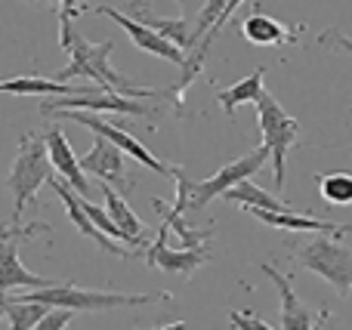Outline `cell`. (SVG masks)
I'll use <instances>...</instances> for the list:
<instances>
[{"mask_svg": "<svg viewBox=\"0 0 352 330\" xmlns=\"http://www.w3.org/2000/svg\"><path fill=\"white\" fill-rule=\"evenodd\" d=\"M111 49H115V40L90 43L84 34L74 31L72 43H68V49H65V53L72 56V62H68V68L56 71L53 80L56 84H68L72 78H90L102 93L127 96V99H136V102H140V99H152L155 96L152 86L133 84V80H127L124 74H118L115 68H111V62H109Z\"/></svg>", "mask_w": 352, "mask_h": 330, "instance_id": "obj_1", "label": "cell"}, {"mask_svg": "<svg viewBox=\"0 0 352 330\" xmlns=\"http://www.w3.org/2000/svg\"><path fill=\"white\" fill-rule=\"evenodd\" d=\"M269 158H272V154H269V148L260 145V148H254V152H248L244 158L226 164L223 170H217L213 176L198 179V182H195V179H188L182 167H176L173 182L179 185V191H176L173 207H167V210L176 213V216H182V213H195V210L207 207L213 198H223L226 191H232L235 185L250 182V176H254V173H260L263 164H266Z\"/></svg>", "mask_w": 352, "mask_h": 330, "instance_id": "obj_2", "label": "cell"}, {"mask_svg": "<svg viewBox=\"0 0 352 330\" xmlns=\"http://www.w3.org/2000/svg\"><path fill=\"white\" fill-rule=\"evenodd\" d=\"M291 257L300 269L334 284L340 296H352V241H340V235H306Z\"/></svg>", "mask_w": 352, "mask_h": 330, "instance_id": "obj_3", "label": "cell"}, {"mask_svg": "<svg viewBox=\"0 0 352 330\" xmlns=\"http://www.w3.org/2000/svg\"><path fill=\"white\" fill-rule=\"evenodd\" d=\"M16 300H28V303H41L47 309H68V312H105V309H124V306H148L155 300H170L167 290L161 294H115V290H84L74 284L62 281L53 287L43 290H31L25 296Z\"/></svg>", "mask_w": 352, "mask_h": 330, "instance_id": "obj_4", "label": "cell"}, {"mask_svg": "<svg viewBox=\"0 0 352 330\" xmlns=\"http://www.w3.org/2000/svg\"><path fill=\"white\" fill-rule=\"evenodd\" d=\"M53 179V164H50L47 154V142L37 133H25L22 142H19V154L10 167V176H6V185H10L12 198V220L10 226H22V213L28 204L37 201V189L43 182Z\"/></svg>", "mask_w": 352, "mask_h": 330, "instance_id": "obj_5", "label": "cell"}, {"mask_svg": "<svg viewBox=\"0 0 352 330\" xmlns=\"http://www.w3.org/2000/svg\"><path fill=\"white\" fill-rule=\"evenodd\" d=\"M256 117H260V130H263V145L269 148L275 164V185H285V167H287V152L291 145L300 139V121L291 117L285 108L278 105V99L263 93L256 99Z\"/></svg>", "mask_w": 352, "mask_h": 330, "instance_id": "obj_6", "label": "cell"}, {"mask_svg": "<svg viewBox=\"0 0 352 330\" xmlns=\"http://www.w3.org/2000/svg\"><path fill=\"white\" fill-rule=\"evenodd\" d=\"M56 121H65V123H84L87 130H93V133L99 136V139H109L115 148H121L127 158H133L136 164H142V167H152L155 173H161V176H176V167L170 164H164L161 158H155L152 152H148L146 145H142L140 139H136L133 133H127L124 127H118V123H111L109 117H102V115H90V111H56Z\"/></svg>", "mask_w": 352, "mask_h": 330, "instance_id": "obj_7", "label": "cell"}, {"mask_svg": "<svg viewBox=\"0 0 352 330\" xmlns=\"http://www.w3.org/2000/svg\"><path fill=\"white\" fill-rule=\"evenodd\" d=\"M43 115H56V111H90V115H102V111H111V115H133V117H148L152 108L136 99L127 96H115V93H105V96H65V99H47L41 105Z\"/></svg>", "mask_w": 352, "mask_h": 330, "instance_id": "obj_8", "label": "cell"}, {"mask_svg": "<svg viewBox=\"0 0 352 330\" xmlns=\"http://www.w3.org/2000/svg\"><path fill=\"white\" fill-rule=\"evenodd\" d=\"M167 235H170V226L167 222H161V232L158 238H155V244H148L146 250V263L152 266V269H161V272H179V275H195V269H201V266L210 259V244L204 247H192V250H176V247L167 244Z\"/></svg>", "mask_w": 352, "mask_h": 330, "instance_id": "obj_9", "label": "cell"}, {"mask_svg": "<svg viewBox=\"0 0 352 330\" xmlns=\"http://www.w3.org/2000/svg\"><path fill=\"white\" fill-rule=\"evenodd\" d=\"M80 170H84V176H96L99 185H111L115 191H127L130 189L124 152L111 145L109 139H99L96 136L93 148L80 158Z\"/></svg>", "mask_w": 352, "mask_h": 330, "instance_id": "obj_10", "label": "cell"}, {"mask_svg": "<svg viewBox=\"0 0 352 330\" xmlns=\"http://www.w3.org/2000/svg\"><path fill=\"white\" fill-rule=\"evenodd\" d=\"M43 142H47L50 164H53V170L59 173L56 179H59V182H65L74 195H80L87 201V198L93 195L90 179L84 176V170H80V161H78V154H74L72 142H68L65 133H62V127H50L47 136H43Z\"/></svg>", "mask_w": 352, "mask_h": 330, "instance_id": "obj_11", "label": "cell"}, {"mask_svg": "<svg viewBox=\"0 0 352 330\" xmlns=\"http://www.w3.org/2000/svg\"><path fill=\"white\" fill-rule=\"evenodd\" d=\"M260 269L266 272L269 281H272L275 287H278V294H281V327H285V330H318L324 325L328 309H322V312H309V309L300 303V296L294 294L291 281H287L281 272H275V266L263 263Z\"/></svg>", "mask_w": 352, "mask_h": 330, "instance_id": "obj_12", "label": "cell"}, {"mask_svg": "<svg viewBox=\"0 0 352 330\" xmlns=\"http://www.w3.org/2000/svg\"><path fill=\"white\" fill-rule=\"evenodd\" d=\"M96 12H99V16H109L115 25H121V28L133 37V43L142 49V53H152V56H158V59H164V62H173V65H182V62H186V53H182L179 47L167 43L164 37H158L152 28L140 25L136 19H130L127 12L115 10V6H96Z\"/></svg>", "mask_w": 352, "mask_h": 330, "instance_id": "obj_13", "label": "cell"}, {"mask_svg": "<svg viewBox=\"0 0 352 330\" xmlns=\"http://www.w3.org/2000/svg\"><path fill=\"white\" fill-rule=\"evenodd\" d=\"M19 244H22V238L0 241V294L6 296L12 287L43 290V287H53V284H62V281H53V278L34 275V272L25 269L22 259H19Z\"/></svg>", "mask_w": 352, "mask_h": 330, "instance_id": "obj_14", "label": "cell"}, {"mask_svg": "<svg viewBox=\"0 0 352 330\" xmlns=\"http://www.w3.org/2000/svg\"><path fill=\"white\" fill-rule=\"evenodd\" d=\"M47 185H53V191L62 198V204H65V210H68V216H72V222H74V228H78L84 238H90L93 244H99L102 250H109V253H115V257H133V250H124L118 241H111L109 235H102L96 226L90 222V216L84 213V207H80V201H78V195H74L72 189H68L65 182H59V179H50Z\"/></svg>", "mask_w": 352, "mask_h": 330, "instance_id": "obj_15", "label": "cell"}, {"mask_svg": "<svg viewBox=\"0 0 352 330\" xmlns=\"http://www.w3.org/2000/svg\"><path fill=\"white\" fill-rule=\"evenodd\" d=\"M0 93L6 96H90V86H74V84H56L53 78H37V74H25V78L0 80Z\"/></svg>", "mask_w": 352, "mask_h": 330, "instance_id": "obj_16", "label": "cell"}, {"mask_svg": "<svg viewBox=\"0 0 352 330\" xmlns=\"http://www.w3.org/2000/svg\"><path fill=\"white\" fill-rule=\"evenodd\" d=\"M241 34L256 47H275V43H294L297 40V28H287L278 19H269L260 6H254L248 19L241 22Z\"/></svg>", "mask_w": 352, "mask_h": 330, "instance_id": "obj_17", "label": "cell"}, {"mask_svg": "<svg viewBox=\"0 0 352 330\" xmlns=\"http://www.w3.org/2000/svg\"><path fill=\"white\" fill-rule=\"evenodd\" d=\"M102 189V198H105V213H109V220L115 222L118 228H121L124 235H127L133 244H146V238H142V220L133 213V207H130L127 201H124L121 191H115L111 185H99Z\"/></svg>", "mask_w": 352, "mask_h": 330, "instance_id": "obj_18", "label": "cell"}, {"mask_svg": "<svg viewBox=\"0 0 352 330\" xmlns=\"http://www.w3.org/2000/svg\"><path fill=\"white\" fill-rule=\"evenodd\" d=\"M223 198H229V201L241 204V207L250 210V213H254V210H263V213H297L291 204H285V201H278V198H272L269 191H263L260 185H254V182L235 185V189L226 191Z\"/></svg>", "mask_w": 352, "mask_h": 330, "instance_id": "obj_19", "label": "cell"}, {"mask_svg": "<svg viewBox=\"0 0 352 330\" xmlns=\"http://www.w3.org/2000/svg\"><path fill=\"white\" fill-rule=\"evenodd\" d=\"M263 74H266L263 68H254V71H250L244 80H238L235 86H226V90H219V86H217V99H219V105H223L226 115L232 117L238 111V105H244V102H254L256 105V99L266 93V90H263Z\"/></svg>", "mask_w": 352, "mask_h": 330, "instance_id": "obj_20", "label": "cell"}, {"mask_svg": "<svg viewBox=\"0 0 352 330\" xmlns=\"http://www.w3.org/2000/svg\"><path fill=\"white\" fill-rule=\"evenodd\" d=\"M0 312L6 315V330H34L37 321L50 312L41 303H28V300H16V296H0Z\"/></svg>", "mask_w": 352, "mask_h": 330, "instance_id": "obj_21", "label": "cell"}, {"mask_svg": "<svg viewBox=\"0 0 352 330\" xmlns=\"http://www.w3.org/2000/svg\"><path fill=\"white\" fill-rule=\"evenodd\" d=\"M318 195L322 201L334 204V207H349L352 204V173L334 170V173H318Z\"/></svg>", "mask_w": 352, "mask_h": 330, "instance_id": "obj_22", "label": "cell"}, {"mask_svg": "<svg viewBox=\"0 0 352 330\" xmlns=\"http://www.w3.org/2000/svg\"><path fill=\"white\" fill-rule=\"evenodd\" d=\"M229 325L235 330H275L254 312H229Z\"/></svg>", "mask_w": 352, "mask_h": 330, "instance_id": "obj_23", "label": "cell"}, {"mask_svg": "<svg viewBox=\"0 0 352 330\" xmlns=\"http://www.w3.org/2000/svg\"><path fill=\"white\" fill-rule=\"evenodd\" d=\"M72 315L74 312H68V309H50V312L37 321L34 330H65L68 321H72Z\"/></svg>", "mask_w": 352, "mask_h": 330, "instance_id": "obj_24", "label": "cell"}, {"mask_svg": "<svg viewBox=\"0 0 352 330\" xmlns=\"http://www.w3.org/2000/svg\"><path fill=\"white\" fill-rule=\"evenodd\" d=\"M50 232L47 222H28V226H10V228H0V241H10V238H31V235H41Z\"/></svg>", "mask_w": 352, "mask_h": 330, "instance_id": "obj_25", "label": "cell"}, {"mask_svg": "<svg viewBox=\"0 0 352 330\" xmlns=\"http://www.w3.org/2000/svg\"><path fill=\"white\" fill-rule=\"evenodd\" d=\"M318 43H322V47H337V49L352 53V37L340 34V31H324V34H318Z\"/></svg>", "mask_w": 352, "mask_h": 330, "instance_id": "obj_26", "label": "cell"}, {"mask_svg": "<svg viewBox=\"0 0 352 330\" xmlns=\"http://www.w3.org/2000/svg\"><path fill=\"white\" fill-rule=\"evenodd\" d=\"M152 330H188L182 321H173V325H161V327H152Z\"/></svg>", "mask_w": 352, "mask_h": 330, "instance_id": "obj_27", "label": "cell"}, {"mask_svg": "<svg viewBox=\"0 0 352 330\" xmlns=\"http://www.w3.org/2000/svg\"><path fill=\"white\" fill-rule=\"evenodd\" d=\"M0 228H10V226H6V222H0Z\"/></svg>", "mask_w": 352, "mask_h": 330, "instance_id": "obj_28", "label": "cell"}]
</instances>
